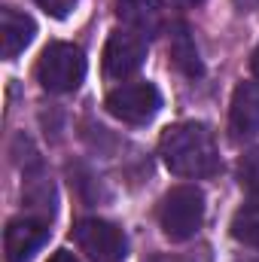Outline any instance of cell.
Returning <instances> with one entry per match:
<instances>
[{
    "instance_id": "cell-9",
    "label": "cell",
    "mask_w": 259,
    "mask_h": 262,
    "mask_svg": "<svg viewBox=\"0 0 259 262\" xmlns=\"http://www.w3.org/2000/svg\"><path fill=\"white\" fill-rule=\"evenodd\" d=\"M229 131L235 140L253 137L259 131V82H241L232 95Z\"/></svg>"
},
{
    "instance_id": "cell-10",
    "label": "cell",
    "mask_w": 259,
    "mask_h": 262,
    "mask_svg": "<svg viewBox=\"0 0 259 262\" xmlns=\"http://www.w3.org/2000/svg\"><path fill=\"white\" fill-rule=\"evenodd\" d=\"M37 28H34V18L12 9V6H3L0 9V43H3V58H15L18 52L28 49V43L34 40Z\"/></svg>"
},
{
    "instance_id": "cell-16",
    "label": "cell",
    "mask_w": 259,
    "mask_h": 262,
    "mask_svg": "<svg viewBox=\"0 0 259 262\" xmlns=\"http://www.w3.org/2000/svg\"><path fill=\"white\" fill-rule=\"evenodd\" d=\"M235 6H238L241 12H253L259 6V0H235Z\"/></svg>"
},
{
    "instance_id": "cell-1",
    "label": "cell",
    "mask_w": 259,
    "mask_h": 262,
    "mask_svg": "<svg viewBox=\"0 0 259 262\" xmlns=\"http://www.w3.org/2000/svg\"><path fill=\"white\" fill-rule=\"evenodd\" d=\"M159 156L165 168L177 177H210L220 171V152L213 143V134L201 122H180L162 134Z\"/></svg>"
},
{
    "instance_id": "cell-8",
    "label": "cell",
    "mask_w": 259,
    "mask_h": 262,
    "mask_svg": "<svg viewBox=\"0 0 259 262\" xmlns=\"http://www.w3.org/2000/svg\"><path fill=\"white\" fill-rule=\"evenodd\" d=\"M116 15L125 25V31L143 37V40L162 34V28H165V9L159 0H119Z\"/></svg>"
},
{
    "instance_id": "cell-5",
    "label": "cell",
    "mask_w": 259,
    "mask_h": 262,
    "mask_svg": "<svg viewBox=\"0 0 259 262\" xmlns=\"http://www.w3.org/2000/svg\"><path fill=\"white\" fill-rule=\"evenodd\" d=\"M107 113L116 116L119 122H128V125H143L149 122L159 107H162V98H159V89L153 82H122L116 85L107 101H104Z\"/></svg>"
},
{
    "instance_id": "cell-11",
    "label": "cell",
    "mask_w": 259,
    "mask_h": 262,
    "mask_svg": "<svg viewBox=\"0 0 259 262\" xmlns=\"http://www.w3.org/2000/svg\"><path fill=\"white\" fill-rule=\"evenodd\" d=\"M171 61H174V67L183 76H189V79L204 73V64L198 58V46H195L192 34H189V28L183 21H177L171 28Z\"/></svg>"
},
{
    "instance_id": "cell-7",
    "label": "cell",
    "mask_w": 259,
    "mask_h": 262,
    "mask_svg": "<svg viewBox=\"0 0 259 262\" xmlns=\"http://www.w3.org/2000/svg\"><path fill=\"white\" fill-rule=\"evenodd\" d=\"M49 229L43 220H31V216H21V220H12L3 232V247H6V259L9 262H28L46 241Z\"/></svg>"
},
{
    "instance_id": "cell-18",
    "label": "cell",
    "mask_w": 259,
    "mask_h": 262,
    "mask_svg": "<svg viewBox=\"0 0 259 262\" xmlns=\"http://www.w3.org/2000/svg\"><path fill=\"white\" fill-rule=\"evenodd\" d=\"M177 3H189V6H195V3H201V0H177Z\"/></svg>"
},
{
    "instance_id": "cell-4",
    "label": "cell",
    "mask_w": 259,
    "mask_h": 262,
    "mask_svg": "<svg viewBox=\"0 0 259 262\" xmlns=\"http://www.w3.org/2000/svg\"><path fill=\"white\" fill-rule=\"evenodd\" d=\"M73 238L92 262H122L128 256V241L122 229H116L107 220H98V216L79 220L73 226Z\"/></svg>"
},
{
    "instance_id": "cell-14",
    "label": "cell",
    "mask_w": 259,
    "mask_h": 262,
    "mask_svg": "<svg viewBox=\"0 0 259 262\" xmlns=\"http://www.w3.org/2000/svg\"><path fill=\"white\" fill-rule=\"evenodd\" d=\"M73 3H76V0H37V6L46 9L52 18H67L70 9H73Z\"/></svg>"
},
{
    "instance_id": "cell-15",
    "label": "cell",
    "mask_w": 259,
    "mask_h": 262,
    "mask_svg": "<svg viewBox=\"0 0 259 262\" xmlns=\"http://www.w3.org/2000/svg\"><path fill=\"white\" fill-rule=\"evenodd\" d=\"M49 262H79V259H76L70 250H58V253H52V256H49Z\"/></svg>"
},
{
    "instance_id": "cell-2",
    "label": "cell",
    "mask_w": 259,
    "mask_h": 262,
    "mask_svg": "<svg viewBox=\"0 0 259 262\" xmlns=\"http://www.w3.org/2000/svg\"><path fill=\"white\" fill-rule=\"evenodd\" d=\"M82 76H85V55L73 43H49L37 61V79L52 95L79 89Z\"/></svg>"
},
{
    "instance_id": "cell-17",
    "label": "cell",
    "mask_w": 259,
    "mask_h": 262,
    "mask_svg": "<svg viewBox=\"0 0 259 262\" xmlns=\"http://www.w3.org/2000/svg\"><path fill=\"white\" fill-rule=\"evenodd\" d=\"M250 67H253V76L259 79V46H256V52H253V58H250Z\"/></svg>"
},
{
    "instance_id": "cell-3",
    "label": "cell",
    "mask_w": 259,
    "mask_h": 262,
    "mask_svg": "<svg viewBox=\"0 0 259 262\" xmlns=\"http://www.w3.org/2000/svg\"><path fill=\"white\" fill-rule=\"evenodd\" d=\"M162 229L171 241H186L204 223V195L195 186H174L162 198Z\"/></svg>"
},
{
    "instance_id": "cell-13",
    "label": "cell",
    "mask_w": 259,
    "mask_h": 262,
    "mask_svg": "<svg viewBox=\"0 0 259 262\" xmlns=\"http://www.w3.org/2000/svg\"><path fill=\"white\" fill-rule=\"evenodd\" d=\"M238 177H241L244 189H250V192L259 195V146L250 149V152H244V159L238 165Z\"/></svg>"
},
{
    "instance_id": "cell-6",
    "label": "cell",
    "mask_w": 259,
    "mask_h": 262,
    "mask_svg": "<svg viewBox=\"0 0 259 262\" xmlns=\"http://www.w3.org/2000/svg\"><path fill=\"white\" fill-rule=\"evenodd\" d=\"M143 58H146V40L131 31H116L104 46V73L110 79H125L140 70Z\"/></svg>"
},
{
    "instance_id": "cell-12",
    "label": "cell",
    "mask_w": 259,
    "mask_h": 262,
    "mask_svg": "<svg viewBox=\"0 0 259 262\" xmlns=\"http://www.w3.org/2000/svg\"><path fill=\"white\" fill-rule=\"evenodd\" d=\"M232 238L247 244V247H259V198L256 201H247L235 210L232 216Z\"/></svg>"
}]
</instances>
